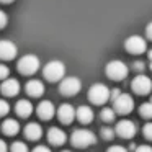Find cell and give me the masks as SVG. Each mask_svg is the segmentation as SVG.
I'll use <instances>...</instances> for the list:
<instances>
[{"label":"cell","mask_w":152,"mask_h":152,"mask_svg":"<svg viewBox=\"0 0 152 152\" xmlns=\"http://www.w3.org/2000/svg\"><path fill=\"white\" fill-rule=\"evenodd\" d=\"M36 113H38V116H39L41 119L48 121V119H51V118L54 116L56 110H54V105H53L51 102L43 100V102H39V105L36 106Z\"/></svg>","instance_id":"cell-14"},{"label":"cell","mask_w":152,"mask_h":152,"mask_svg":"<svg viewBox=\"0 0 152 152\" xmlns=\"http://www.w3.org/2000/svg\"><path fill=\"white\" fill-rule=\"evenodd\" d=\"M106 152H129V151L126 147H123V145H111Z\"/></svg>","instance_id":"cell-29"},{"label":"cell","mask_w":152,"mask_h":152,"mask_svg":"<svg viewBox=\"0 0 152 152\" xmlns=\"http://www.w3.org/2000/svg\"><path fill=\"white\" fill-rule=\"evenodd\" d=\"M149 59H151V61H152V49H151V51H149Z\"/></svg>","instance_id":"cell-36"},{"label":"cell","mask_w":152,"mask_h":152,"mask_svg":"<svg viewBox=\"0 0 152 152\" xmlns=\"http://www.w3.org/2000/svg\"><path fill=\"white\" fill-rule=\"evenodd\" d=\"M8 111H10V105H8L5 100L0 98V116H5L8 115Z\"/></svg>","instance_id":"cell-26"},{"label":"cell","mask_w":152,"mask_h":152,"mask_svg":"<svg viewBox=\"0 0 152 152\" xmlns=\"http://www.w3.org/2000/svg\"><path fill=\"white\" fill-rule=\"evenodd\" d=\"M132 108H134V100H132V96L128 95V93L119 92L118 95L113 98V110H115V113L128 115V113L132 111Z\"/></svg>","instance_id":"cell-5"},{"label":"cell","mask_w":152,"mask_h":152,"mask_svg":"<svg viewBox=\"0 0 152 152\" xmlns=\"http://www.w3.org/2000/svg\"><path fill=\"white\" fill-rule=\"evenodd\" d=\"M2 131H4V134H7V136H15V134H18V131H20V124H18L17 119L8 118V119H5L4 124H2Z\"/></svg>","instance_id":"cell-20"},{"label":"cell","mask_w":152,"mask_h":152,"mask_svg":"<svg viewBox=\"0 0 152 152\" xmlns=\"http://www.w3.org/2000/svg\"><path fill=\"white\" fill-rule=\"evenodd\" d=\"M100 134H102L103 139H106V141H111V139L115 137V129H111V128H108V126H105V128H102Z\"/></svg>","instance_id":"cell-24"},{"label":"cell","mask_w":152,"mask_h":152,"mask_svg":"<svg viewBox=\"0 0 152 152\" xmlns=\"http://www.w3.org/2000/svg\"><path fill=\"white\" fill-rule=\"evenodd\" d=\"M139 113H141L142 118H147V119L152 118V98H151V102H145L139 106Z\"/></svg>","instance_id":"cell-21"},{"label":"cell","mask_w":152,"mask_h":152,"mask_svg":"<svg viewBox=\"0 0 152 152\" xmlns=\"http://www.w3.org/2000/svg\"><path fill=\"white\" fill-rule=\"evenodd\" d=\"M124 48H126V51L131 53V54H142L145 49H147V43H145V39L142 36L132 34V36L126 38Z\"/></svg>","instance_id":"cell-8"},{"label":"cell","mask_w":152,"mask_h":152,"mask_svg":"<svg viewBox=\"0 0 152 152\" xmlns=\"http://www.w3.org/2000/svg\"><path fill=\"white\" fill-rule=\"evenodd\" d=\"M15 111H17V115L21 116V118H28V116L33 113V105H31V102H28V100H20V102L15 105Z\"/></svg>","instance_id":"cell-19"},{"label":"cell","mask_w":152,"mask_h":152,"mask_svg":"<svg viewBox=\"0 0 152 152\" xmlns=\"http://www.w3.org/2000/svg\"><path fill=\"white\" fill-rule=\"evenodd\" d=\"M13 0H0V4H12Z\"/></svg>","instance_id":"cell-35"},{"label":"cell","mask_w":152,"mask_h":152,"mask_svg":"<svg viewBox=\"0 0 152 152\" xmlns=\"http://www.w3.org/2000/svg\"><path fill=\"white\" fill-rule=\"evenodd\" d=\"M25 136L30 141H38L43 136V129H41V126L38 123H28L25 126Z\"/></svg>","instance_id":"cell-18"},{"label":"cell","mask_w":152,"mask_h":152,"mask_svg":"<svg viewBox=\"0 0 152 152\" xmlns=\"http://www.w3.org/2000/svg\"><path fill=\"white\" fill-rule=\"evenodd\" d=\"M66 139H67V136L61 128H51L48 131V141L53 145H62L66 142Z\"/></svg>","instance_id":"cell-15"},{"label":"cell","mask_w":152,"mask_h":152,"mask_svg":"<svg viewBox=\"0 0 152 152\" xmlns=\"http://www.w3.org/2000/svg\"><path fill=\"white\" fill-rule=\"evenodd\" d=\"M8 75H10V69L5 64H0V80L8 79Z\"/></svg>","instance_id":"cell-27"},{"label":"cell","mask_w":152,"mask_h":152,"mask_svg":"<svg viewBox=\"0 0 152 152\" xmlns=\"http://www.w3.org/2000/svg\"><path fill=\"white\" fill-rule=\"evenodd\" d=\"M75 118L79 119L82 124H88V123H92V119H93L92 108H90V106H87V105L79 106V108L75 110Z\"/></svg>","instance_id":"cell-17"},{"label":"cell","mask_w":152,"mask_h":152,"mask_svg":"<svg viewBox=\"0 0 152 152\" xmlns=\"http://www.w3.org/2000/svg\"><path fill=\"white\" fill-rule=\"evenodd\" d=\"M70 142H72L75 147H88V145H93L96 142V137L92 131L88 129H75L70 136Z\"/></svg>","instance_id":"cell-2"},{"label":"cell","mask_w":152,"mask_h":152,"mask_svg":"<svg viewBox=\"0 0 152 152\" xmlns=\"http://www.w3.org/2000/svg\"><path fill=\"white\" fill-rule=\"evenodd\" d=\"M100 116H102V119L105 123H111L113 119H115L116 113H115V110H113V108H103L102 113H100Z\"/></svg>","instance_id":"cell-22"},{"label":"cell","mask_w":152,"mask_h":152,"mask_svg":"<svg viewBox=\"0 0 152 152\" xmlns=\"http://www.w3.org/2000/svg\"><path fill=\"white\" fill-rule=\"evenodd\" d=\"M80 87H82V83H80V80L77 77H64L61 80L59 90L66 96H74L80 92Z\"/></svg>","instance_id":"cell-7"},{"label":"cell","mask_w":152,"mask_h":152,"mask_svg":"<svg viewBox=\"0 0 152 152\" xmlns=\"http://www.w3.org/2000/svg\"><path fill=\"white\" fill-rule=\"evenodd\" d=\"M88 100L93 105H105L110 100V88L103 83H93L88 90Z\"/></svg>","instance_id":"cell-3"},{"label":"cell","mask_w":152,"mask_h":152,"mask_svg":"<svg viewBox=\"0 0 152 152\" xmlns=\"http://www.w3.org/2000/svg\"><path fill=\"white\" fill-rule=\"evenodd\" d=\"M134 69L139 70V72H142V69H144V62H141V61H136V62H134Z\"/></svg>","instance_id":"cell-34"},{"label":"cell","mask_w":152,"mask_h":152,"mask_svg":"<svg viewBox=\"0 0 152 152\" xmlns=\"http://www.w3.org/2000/svg\"><path fill=\"white\" fill-rule=\"evenodd\" d=\"M136 124L132 121H129V119H121V121L116 124V129H115V134H118L119 137L123 139H131L134 137L136 134Z\"/></svg>","instance_id":"cell-10"},{"label":"cell","mask_w":152,"mask_h":152,"mask_svg":"<svg viewBox=\"0 0 152 152\" xmlns=\"http://www.w3.org/2000/svg\"><path fill=\"white\" fill-rule=\"evenodd\" d=\"M105 72H106V75H108L111 80H123V79L128 77L129 69H128V66H126L123 61L115 59V61H110V62L106 64Z\"/></svg>","instance_id":"cell-4"},{"label":"cell","mask_w":152,"mask_h":152,"mask_svg":"<svg viewBox=\"0 0 152 152\" xmlns=\"http://www.w3.org/2000/svg\"><path fill=\"white\" fill-rule=\"evenodd\" d=\"M10 152H28V145L25 144V142L17 141L10 145Z\"/></svg>","instance_id":"cell-23"},{"label":"cell","mask_w":152,"mask_h":152,"mask_svg":"<svg viewBox=\"0 0 152 152\" xmlns=\"http://www.w3.org/2000/svg\"><path fill=\"white\" fill-rule=\"evenodd\" d=\"M7 23H8V17H7V13H5L4 10H0V30L7 26Z\"/></svg>","instance_id":"cell-28"},{"label":"cell","mask_w":152,"mask_h":152,"mask_svg":"<svg viewBox=\"0 0 152 152\" xmlns=\"http://www.w3.org/2000/svg\"><path fill=\"white\" fill-rule=\"evenodd\" d=\"M142 134L145 136V139L152 141V123H145L144 128H142Z\"/></svg>","instance_id":"cell-25"},{"label":"cell","mask_w":152,"mask_h":152,"mask_svg":"<svg viewBox=\"0 0 152 152\" xmlns=\"http://www.w3.org/2000/svg\"><path fill=\"white\" fill-rule=\"evenodd\" d=\"M0 92L5 96H15L20 92V83H18L17 79H5L0 85Z\"/></svg>","instance_id":"cell-13"},{"label":"cell","mask_w":152,"mask_h":152,"mask_svg":"<svg viewBox=\"0 0 152 152\" xmlns=\"http://www.w3.org/2000/svg\"><path fill=\"white\" fill-rule=\"evenodd\" d=\"M57 118H59V121L64 123V124H70V123L75 119V108H74L72 105H69V103H64V105H61L59 110H57Z\"/></svg>","instance_id":"cell-12"},{"label":"cell","mask_w":152,"mask_h":152,"mask_svg":"<svg viewBox=\"0 0 152 152\" xmlns=\"http://www.w3.org/2000/svg\"><path fill=\"white\" fill-rule=\"evenodd\" d=\"M25 90H26V93L30 96H34V98H38V96H41L44 93V85L41 80H28L26 85H25Z\"/></svg>","instance_id":"cell-16"},{"label":"cell","mask_w":152,"mask_h":152,"mask_svg":"<svg viewBox=\"0 0 152 152\" xmlns=\"http://www.w3.org/2000/svg\"><path fill=\"white\" fill-rule=\"evenodd\" d=\"M131 88L134 90V93H137V95H147L152 90V80L149 79L147 75H144V74H139V75H136L134 80L131 82Z\"/></svg>","instance_id":"cell-9"},{"label":"cell","mask_w":152,"mask_h":152,"mask_svg":"<svg viewBox=\"0 0 152 152\" xmlns=\"http://www.w3.org/2000/svg\"><path fill=\"white\" fill-rule=\"evenodd\" d=\"M134 152H152V147L147 144H142V145H137Z\"/></svg>","instance_id":"cell-30"},{"label":"cell","mask_w":152,"mask_h":152,"mask_svg":"<svg viewBox=\"0 0 152 152\" xmlns=\"http://www.w3.org/2000/svg\"><path fill=\"white\" fill-rule=\"evenodd\" d=\"M33 152H51V149L46 147V145H36L33 149Z\"/></svg>","instance_id":"cell-31"},{"label":"cell","mask_w":152,"mask_h":152,"mask_svg":"<svg viewBox=\"0 0 152 152\" xmlns=\"http://www.w3.org/2000/svg\"><path fill=\"white\" fill-rule=\"evenodd\" d=\"M151 70H152V61H151Z\"/></svg>","instance_id":"cell-37"},{"label":"cell","mask_w":152,"mask_h":152,"mask_svg":"<svg viewBox=\"0 0 152 152\" xmlns=\"http://www.w3.org/2000/svg\"><path fill=\"white\" fill-rule=\"evenodd\" d=\"M0 152H8V145L4 139H0Z\"/></svg>","instance_id":"cell-33"},{"label":"cell","mask_w":152,"mask_h":152,"mask_svg":"<svg viewBox=\"0 0 152 152\" xmlns=\"http://www.w3.org/2000/svg\"><path fill=\"white\" fill-rule=\"evenodd\" d=\"M145 34H147V38L152 41V21L147 25V26H145Z\"/></svg>","instance_id":"cell-32"},{"label":"cell","mask_w":152,"mask_h":152,"mask_svg":"<svg viewBox=\"0 0 152 152\" xmlns=\"http://www.w3.org/2000/svg\"><path fill=\"white\" fill-rule=\"evenodd\" d=\"M46 80L49 82H57V80H62L64 75H66V66L64 62L61 61H49V62L44 66V70H43Z\"/></svg>","instance_id":"cell-1"},{"label":"cell","mask_w":152,"mask_h":152,"mask_svg":"<svg viewBox=\"0 0 152 152\" xmlns=\"http://www.w3.org/2000/svg\"><path fill=\"white\" fill-rule=\"evenodd\" d=\"M18 53V48L10 39H0V59L2 61H12L15 59Z\"/></svg>","instance_id":"cell-11"},{"label":"cell","mask_w":152,"mask_h":152,"mask_svg":"<svg viewBox=\"0 0 152 152\" xmlns=\"http://www.w3.org/2000/svg\"><path fill=\"white\" fill-rule=\"evenodd\" d=\"M62 152H70V151H62Z\"/></svg>","instance_id":"cell-38"},{"label":"cell","mask_w":152,"mask_h":152,"mask_svg":"<svg viewBox=\"0 0 152 152\" xmlns=\"http://www.w3.org/2000/svg\"><path fill=\"white\" fill-rule=\"evenodd\" d=\"M39 69V57L34 54H26L18 61V70L23 75H33Z\"/></svg>","instance_id":"cell-6"}]
</instances>
